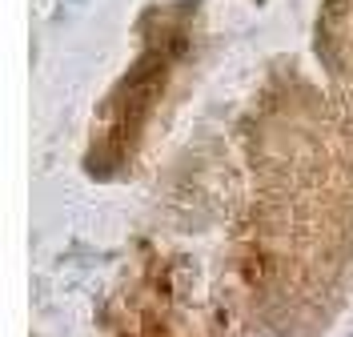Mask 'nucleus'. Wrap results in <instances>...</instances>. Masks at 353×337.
<instances>
[]
</instances>
